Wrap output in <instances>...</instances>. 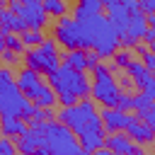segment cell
Returning a JSON list of instances; mask_svg holds the SVG:
<instances>
[{
    "label": "cell",
    "instance_id": "4",
    "mask_svg": "<svg viewBox=\"0 0 155 155\" xmlns=\"http://www.w3.org/2000/svg\"><path fill=\"white\" fill-rule=\"evenodd\" d=\"M36 153H39V155H46V153H53V155H80L82 148H80L78 138H75V133H73L65 124L51 119V121H46L44 145H41Z\"/></svg>",
    "mask_w": 155,
    "mask_h": 155
},
{
    "label": "cell",
    "instance_id": "34",
    "mask_svg": "<svg viewBox=\"0 0 155 155\" xmlns=\"http://www.w3.org/2000/svg\"><path fill=\"white\" fill-rule=\"evenodd\" d=\"M145 19H148V27H150V29H155V12L145 15Z\"/></svg>",
    "mask_w": 155,
    "mask_h": 155
},
{
    "label": "cell",
    "instance_id": "37",
    "mask_svg": "<svg viewBox=\"0 0 155 155\" xmlns=\"http://www.w3.org/2000/svg\"><path fill=\"white\" fill-rule=\"evenodd\" d=\"M2 7H7V0H0V10H2Z\"/></svg>",
    "mask_w": 155,
    "mask_h": 155
},
{
    "label": "cell",
    "instance_id": "13",
    "mask_svg": "<svg viewBox=\"0 0 155 155\" xmlns=\"http://www.w3.org/2000/svg\"><path fill=\"white\" fill-rule=\"evenodd\" d=\"M126 133L136 140V143H153L155 140V128L150 126V124H145L143 119H138V116H131V121H128V126H126Z\"/></svg>",
    "mask_w": 155,
    "mask_h": 155
},
{
    "label": "cell",
    "instance_id": "16",
    "mask_svg": "<svg viewBox=\"0 0 155 155\" xmlns=\"http://www.w3.org/2000/svg\"><path fill=\"white\" fill-rule=\"evenodd\" d=\"M124 70H126L128 80H131V82H133L138 90H140V87L145 85V80L150 78V70L145 68V63H143V61H136V58H131V63H128Z\"/></svg>",
    "mask_w": 155,
    "mask_h": 155
},
{
    "label": "cell",
    "instance_id": "18",
    "mask_svg": "<svg viewBox=\"0 0 155 155\" xmlns=\"http://www.w3.org/2000/svg\"><path fill=\"white\" fill-rule=\"evenodd\" d=\"M0 29H2V31H17V34H19V31L27 29V24H24L22 17L15 15L10 7H2V10H0Z\"/></svg>",
    "mask_w": 155,
    "mask_h": 155
},
{
    "label": "cell",
    "instance_id": "12",
    "mask_svg": "<svg viewBox=\"0 0 155 155\" xmlns=\"http://www.w3.org/2000/svg\"><path fill=\"white\" fill-rule=\"evenodd\" d=\"M24 97H29L36 107H53V102H56V92H53V87H51L48 82H44V80L34 82V85L24 92Z\"/></svg>",
    "mask_w": 155,
    "mask_h": 155
},
{
    "label": "cell",
    "instance_id": "11",
    "mask_svg": "<svg viewBox=\"0 0 155 155\" xmlns=\"http://www.w3.org/2000/svg\"><path fill=\"white\" fill-rule=\"evenodd\" d=\"M104 10H107V19L111 22L116 36L126 34V27H128V17H131V12L124 7V2H121V0H114V2L104 5Z\"/></svg>",
    "mask_w": 155,
    "mask_h": 155
},
{
    "label": "cell",
    "instance_id": "20",
    "mask_svg": "<svg viewBox=\"0 0 155 155\" xmlns=\"http://www.w3.org/2000/svg\"><path fill=\"white\" fill-rule=\"evenodd\" d=\"M41 7L48 17H61L68 15V2L65 0H41Z\"/></svg>",
    "mask_w": 155,
    "mask_h": 155
},
{
    "label": "cell",
    "instance_id": "3",
    "mask_svg": "<svg viewBox=\"0 0 155 155\" xmlns=\"http://www.w3.org/2000/svg\"><path fill=\"white\" fill-rule=\"evenodd\" d=\"M56 116H58V121L65 124L75 136H80V133H85V131H104L102 116H99L94 102L87 99V97L78 99V102L70 104V107H61V111H58Z\"/></svg>",
    "mask_w": 155,
    "mask_h": 155
},
{
    "label": "cell",
    "instance_id": "14",
    "mask_svg": "<svg viewBox=\"0 0 155 155\" xmlns=\"http://www.w3.org/2000/svg\"><path fill=\"white\" fill-rule=\"evenodd\" d=\"M104 138H107L104 131H85L78 136V143H80L82 153H97L104 148Z\"/></svg>",
    "mask_w": 155,
    "mask_h": 155
},
{
    "label": "cell",
    "instance_id": "24",
    "mask_svg": "<svg viewBox=\"0 0 155 155\" xmlns=\"http://www.w3.org/2000/svg\"><path fill=\"white\" fill-rule=\"evenodd\" d=\"M150 104H153V99L145 97L143 92L140 94H133V111H145V109H150Z\"/></svg>",
    "mask_w": 155,
    "mask_h": 155
},
{
    "label": "cell",
    "instance_id": "33",
    "mask_svg": "<svg viewBox=\"0 0 155 155\" xmlns=\"http://www.w3.org/2000/svg\"><path fill=\"white\" fill-rule=\"evenodd\" d=\"M121 2H124V7H126L128 12H138V10H140L138 0H121Z\"/></svg>",
    "mask_w": 155,
    "mask_h": 155
},
{
    "label": "cell",
    "instance_id": "39",
    "mask_svg": "<svg viewBox=\"0 0 155 155\" xmlns=\"http://www.w3.org/2000/svg\"><path fill=\"white\" fill-rule=\"evenodd\" d=\"M19 2H24V0H19Z\"/></svg>",
    "mask_w": 155,
    "mask_h": 155
},
{
    "label": "cell",
    "instance_id": "32",
    "mask_svg": "<svg viewBox=\"0 0 155 155\" xmlns=\"http://www.w3.org/2000/svg\"><path fill=\"white\" fill-rule=\"evenodd\" d=\"M0 58H2L5 63H17V51H12V48H5V51L0 53Z\"/></svg>",
    "mask_w": 155,
    "mask_h": 155
},
{
    "label": "cell",
    "instance_id": "8",
    "mask_svg": "<svg viewBox=\"0 0 155 155\" xmlns=\"http://www.w3.org/2000/svg\"><path fill=\"white\" fill-rule=\"evenodd\" d=\"M53 39L63 48H90V41L85 39V34L80 29V22L68 17V15L58 17V22L53 27Z\"/></svg>",
    "mask_w": 155,
    "mask_h": 155
},
{
    "label": "cell",
    "instance_id": "2",
    "mask_svg": "<svg viewBox=\"0 0 155 155\" xmlns=\"http://www.w3.org/2000/svg\"><path fill=\"white\" fill-rule=\"evenodd\" d=\"M34 114V102L24 97V92L17 87L10 68H0V116H19L29 121Z\"/></svg>",
    "mask_w": 155,
    "mask_h": 155
},
{
    "label": "cell",
    "instance_id": "21",
    "mask_svg": "<svg viewBox=\"0 0 155 155\" xmlns=\"http://www.w3.org/2000/svg\"><path fill=\"white\" fill-rule=\"evenodd\" d=\"M19 39H22L24 48H31V46H39L46 36L41 34V29H24V31H19Z\"/></svg>",
    "mask_w": 155,
    "mask_h": 155
},
{
    "label": "cell",
    "instance_id": "25",
    "mask_svg": "<svg viewBox=\"0 0 155 155\" xmlns=\"http://www.w3.org/2000/svg\"><path fill=\"white\" fill-rule=\"evenodd\" d=\"M78 5H80L82 10H87L90 15H94V12H102V10H104V2H102V0H78Z\"/></svg>",
    "mask_w": 155,
    "mask_h": 155
},
{
    "label": "cell",
    "instance_id": "5",
    "mask_svg": "<svg viewBox=\"0 0 155 155\" xmlns=\"http://www.w3.org/2000/svg\"><path fill=\"white\" fill-rule=\"evenodd\" d=\"M48 85L53 87L56 94H61V92H73L78 99L90 97V87H92V82H90V78L85 75V70H75V68H70V65H65V63L48 73Z\"/></svg>",
    "mask_w": 155,
    "mask_h": 155
},
{
    "label": "cell",
    "instance_id": "17",
    "mask_svg": "<svg viewBox=\"0 0 155 155\" xmlns=\"http://www.w3.org/2000/svg\"><path fill=\"white\" fill-rule=\"evenodd\" d=\"M145 29H148V19H145V12H131V17H128V27H126V34L131 36V39H136V41H143V34H145Z\"/></svg>",
    "mask_w": 155,
    "mask_h": 155
},
{
    "label": "cell",
    "instance_id": "23",
    "mask_svg": "<svg viewBox=\"0 0 155 155\" xmlns=\"http://www.w3.org/2000/svg\"><path fill=\"white\" fill-rule=\"evenodd\" d=\"M5 46L12 48V51H17V53L24 51V44H22V39H19L17 31H5Z\"/></svg>",
    "mask_w": 155,
    "mask_h": 155
},
{
    "label": "cell",
    "instance_id": "35",
    "mask_svg": "<svg viewBox=\"0 0 155 155\" xmlns=\"http://www.w3.org/2000/svg\"><path fill=\"white\" fill-rule=\"evenodd\" d=\"M5 48H7V46H5V31H2V29H0V53H2V51H5Z\"/></svg>",
    "mask_w": 155,
    "mask_h": 155
},
{
    "label": "cell",
    "instance_id": "36",
    "mask_svg": "<svg viewBox=\"0 0 155 155\" xmlns=\"http://www.w3.org/2000/svg\"><path fill=\"white\" fill-rule=\"evenodd\" d=\"M145 46H148V51H155V39H153L150 44H145Z\"/></svg>",
    "mask_w": 155,
    "mask_h": 155
},
{
    "label": "cell",
    "instance_id": "29",
    "mask_svg": "<svg viewBox=\"0 0 155 155\" xmlns=\"http://www.w3.org/2000/svg\"><path fill=\"white\" fill-rule=\"evenodd\" d=\"M85 56H87V70H92V68L102 61V56H99L94 48H85Z\"/></svg>",
    "mask_w": 155,
    "mask_h": 155
},
{
    "label": "cell",
    "instance_id": "7",
    "mask_svg": "<svg viewBox=\"0 0 155 155\" xmlns=\"http://www.w3.org/2000/svg\"><path fill=\"white\" fill-rule=\"evenodd\" d=\"M58 61H61V56H58V48H56V39H44L39 46L27 48V53H24L27 68H31L41 75H48L51 70H56Z\"/></svg>",
    "mask_w": 155,
    "mask_h": 155
},
{
    "label": "cell",
    "instance_id": "22",
    "mask_svg": "<svg viewBox=\"0 0 155 155\" xmlns=\"http://www.w3.org/2000/svg\"><path fill=\"white\" fill-rule=\"evenodd\" d=\"M111 58H114V61H111V63H114V65H116V68H126V65H128V63H131V58H133V53H131V48H121V51H119V48H116V51H114V56H111Z\"/></svg>",
    "mask_w": 155,
    "mask_h": 155
},
{
    "label": "cell",
    "instance_id": "38",
    "mask_svg": "<svg viewBox=\"0 0 155 155\" xmlns=\"http://www.w3.org/2000/svg\"><path fill=\"white\" fill-rule=\"evenodd\" d=\"M102 2H104V5H109V2H114V0H102Z\"/></svg>",
    "mask_w": 155,
    "mask_h": 155
},
{
    "label": "cell",
    "instance_id": "9",
    "mask_svg": "<svg viewBox=\"0 0 155 155\" xmlns=\"http://www.w3.org/2000/svg\"><path fill=\"white\" fill-rule=\"evenodd\" d=\"M102 116V126L104 133H116V131H126L128 121H131V111H121L119 107H104L99 111Z\"/></svg>",
    "mask_w": 155,
    "mask_h": 155
},
{
    "label": "cell",
    "instance_id": "31",
    "mask_svg": "<svg viewBox=\"0 0 155 155\" xmlns=\"http://www.w3.org/2000/svg\"><path fill=\"white\" fill-rule=\"evenodd\" d=\"M17 150V145L12 143V138H7V136H2L0 138V153H5V155H10V153H15Z\"/></svg>",
    "mask_w": 155,
    "mask_h": 155
},
{
    "label": "cell",
    "instance_id": "15",
    "mask_svg": "<svg viewBox=\"0 0 155 155\" xmlns=\"http://www.w3.org/2000/svg\"><path fill=\"white\" fill-rule=\"evenodd\" d=\"M0 131H2V136L15 140L27 131V121L19 116H0Z\"/></svg>",
    "mask_w": 155,
    "mask_h": 155
},
{
    "label": "cell",
    "instance_id": "19",
    "mask_svg": "<svg viewBox=\"0 0 155 155\" xmlns=\"http://www.w3.org/2000/svg\"><path fill=\"white\" fill-rule=\"evenodd\" d=\"M61 61L75 70H87V56L85 48H65V53L61 56Z\"/></svg>",
    "mask_w": 155,
    "mask_h": 155
},
{
    "label": "cell",
    "instance_id": "27",
    "mask_svg": "<svg viewBox=\"0 0 155 155\" xmlns=\"http://www.w3.org/2000/svg\"><path fill=\"white\" fill-rule=\"evenodd\" d=\"M140 92H143L145 97H150V99H155V73H150V78L145 80V85L140 87Z\"/></svg>",
    "mask_w": 155,
    "mask_h": 155
},
{
    "label": "cell",
    "instance_id": "28",
    "mask_svg": "<svg viewBox=\"0 0 155 155\" xmlns=\"http://www.w3.org/2000/svg\"><path fill=\"white\" fill-rule=\"evenodd\" d=\"M138 119H143L145 124H150V126L155 128V99H153L150 109H145V111H138Z\"/></svg>",
    "mask_w": 155,
    "mask_h": 155
},
{
    "label": "cell",
    "instance_id": "6",
    "mask_svg": "<svg viewBox=\"0 0 155 155\" xmlns=\"http://www.w3.org/2000/svg\"><path fill=\"white\" fill-rule=\"evenodd\" d=\"M90 73L94 75V82H92V87H90L92 99H97L102 107H116V99H119V94H121V87H119V82L114 80V73L109 70V65H104V63L99 61Z\"/></svg>",
    "mask_w": 155,
    "mask_h": 155
},
{
    "label": "cell",
    "instance_id": "10",
    "mask_svg": "<svg viewBox=\"0 0 155 155\" xmlns=\"http://www.w3.org/2000/svg\"><path fill=\"white\" fill-rule=\"evenodd\" d=\"M104 148L109 153H126V155H133V153H140V143H136L128 133H107L104 138Z\"/></svg>",
    "mask_w": 155,
    "mask_h": 155
},
{
    "label": "cell",
    "instance_id": "1",
    "mask_svg": "<svg viewBox=\"0 0 155 155\" xmlns=\"http://www.w3.org/2000/svg\"><path fill=\"white\" fill-rule=\"evenodd\" d=\"M80 29H82L85 39L90 41V48H94L102 58H111L114 51L119 48V36H116L111 22L102 12H94L85 19H80Z\"/></svg>",
    "mask_w": 155,
    "mask_h": 155
},
{
    "label": "cell",
    "instance_id": "30",
    "mask_svg": "<svg viewBox=\"0 0 155 155\" xmlns=\"http://www.w3.org/2000/svg\"><path fill=\"white\" fill-rule=\"evenodd\" d=\"M56 99L61 102V107H70V104L78 102V97H75L73 92H61V94H56Z\"/></svg>",
    "mask_w": 155,
    "mask_h": 155
},
{
    "label": "cell",
    "instance_id": "26",
    "mask_svg": "<svg viewBox=\"0 0 155 155\" xmlns=\"http://www.w3.org/2000/svg\"><path fill=\"white\" fill-rule=\"evenodd\" d=\"M116 107H119L121 111H133V94L121 92V94H119V99H116Z\"/></svg>",
    "mask_w": 155,
    "mask_h": 155
}]
</instances>
